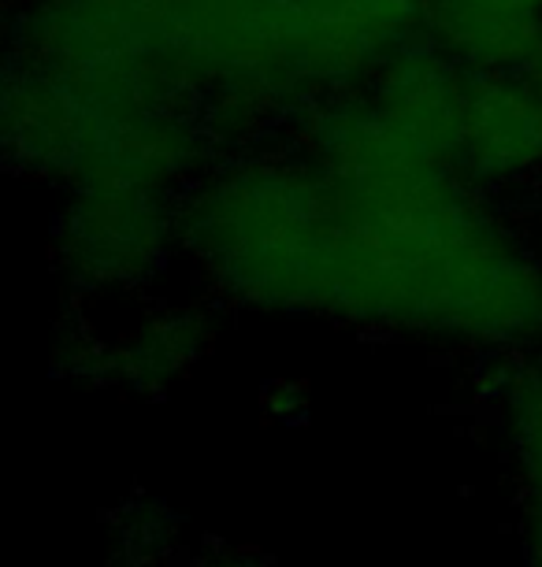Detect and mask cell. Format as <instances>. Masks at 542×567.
I'll return each mask as SVG.
<instances>
[{
	"label": "cell",
	"mask_w": 542,
	"mask_h": 567,
	"mask_svg": "<svg viewBox=\"0 0 542 567\" xmlns=\"http://www.w3.org/2000/svg\"><path fill=\"white\" fill-rule=\"evenodd\" d=\"M183 241L219 290L257 308L475 346L542 338L539 264L365 101L320 115L308 164L208 182Z\"/></svg>",
	"instance_id": "1"
},
{
	"label": "cell",
	"mask_w": 542,
	"mask_h": 567,
	"mask_svg": "<svg viewBox=\"0 0 542 567\" xmlns=\"http://www.w3.org/2000/svg\"><path fill=\"white\" fill-rule=\"evenodd\" d=\"M428 0H145V56L178 90L275 101L382 60Z\"/></svg>",
	"instance_id": "2"
},
{
	"label": "cell",
	"mask_w": 542,
	"mask_h": 567,
	"mask_svg": "<svg viewBox=\"0 0 542 567\" xmlns=\"http://www.w3.org/2000/svg\"><path fill=\"white\" fill-rule=\"evenodd\" d=\"M164 252V216L153 194L93 189L68 219V256L90 286L142 282Z\"/></svg>",
	"instance_id": "3"
},
{
	"label": "cell",
	"mask_w": 542,
	"mask_h": 567,
	"mask_svg": "<svg viewBox=\"0 0 542 567\" xmlns=\"http://www.w3.org/2000/svg\"><path fill=\"white\" fill-rule=\"evenodd\" d=\"M434 34L480 68H535L542 56V0H428Z\"/></svg>",
	"instance_id": "4"
},
{
	"label": "cell",
	"mask_w": 542,
	"mask_h": 567,
	"mask_svg": "<svg viewBox=\"0 0 542 567\" xmlns=\"http://www.w3.org/2000/svg\"><path fill=\"white\" fill-rule=\"evenodd\" d=\"M126 338L131 341L115 346L101 371H109L112 379L149 386V382H161L186 371V363L197 360V352L205 346V338H212V330L197 312H183L153 319V323L137 327Z\"/></svg>",
	"instance_id": "5"
},
{
	"label": "cell",
	"mask_w": 542,
	"mask_h": 567,
	"mask_svg": "<svg viewBox=\"0 0 542 567\" xmlns=\"http://www.w3.org/2000/svg\"><path fill=\"white\" fill-rule=\"evenodd\" d=\"M509 453L517 460L520 483L528 489V505H542V360L520 371L505 398Z\"/></svg>",
	"instance_id": "6"
},
{
	"label": "cell",
	"mask_w": 542,
	"mask_h": 567,
	"mask_svg": "<svg viewBox=\"0 0 542 567\" xmlns=\"http://www.w3.org/2000/svg\"><path fill=\"white\" fill-rule=\"evenodd\" d=\"M201 567H253V564H242V560H227V564H201Z\"/></svg>",
	"instance_id": "7"
}]
</instances>
